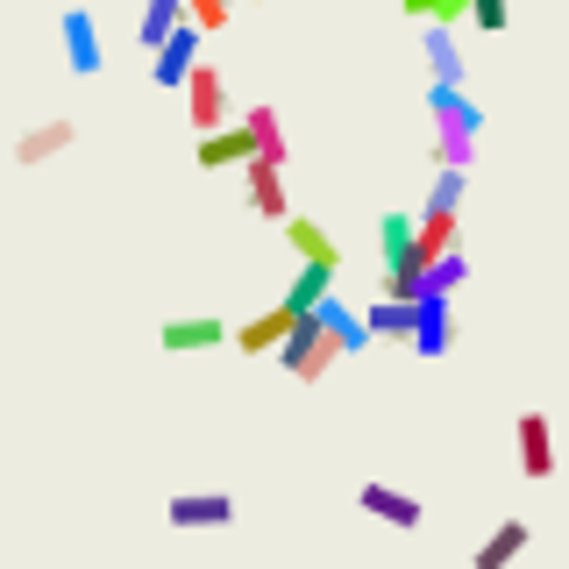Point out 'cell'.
<instances>
[{
  "mask_svg": "<svg viewBox=\"0 0 569 569\" xmlns=\"http://www.w3.org/2000/svg\"><path fill=\"white\" fill-rule=\"evenodd\" d=\"M427 114H435V171H470L485 142V107L470 100V86H427Z\"/></svg>",
  "mask_w": 569,
  "mask_h": 569,
  "instance_id": "6da1fadb",
  "label": "cell"
},
{
  "mask_svg": "<svg viewBox=\"0 0 569 569\" xmlns=\"http://www.w3.org/2000/svg\"><path fill=\"white\" fill-rule=\"evenodd\" d=\"M378 263H385V299L413 307V284H420V221L413 213H385L378 221Z\"/></svg>",
  "mask_w": 569,
  "mask_h": 569,
  "instance_id": "7a4b0ae2",
  "label": "cell"
},
{
  "mask_svg": "<svg viewBox=\"0 0 569 569\" xmlns=\"http://www.w3.org/2000/svg\"><path fill=\"white\" fill-rule=\"evenodd\" d=\"M342 363V349H335V335L320 328V320H292V335L278 342V370L284 378H299V385H313V378H328V370Z\"/></svg>",
  "mask_w": 569,
  "mask_h": 569,
  "instance_id": "3957f363",
  "label": "cell"
},
{
  "mask_svg": "<svg viewBox=\"0 0 569 569\" xmlns=\"http://www.w3.org/2000/svg\"><path fill=\"white\" fill-rule=\"evenodd\" d=\"M58 43H64V64H71V79H93V71L107 64L100 22H93L86 8H64V14H58Z\"/></svg>",
  "mask_w": 569,
  "mask_h": 569,
  "instance_id": "277c9868",
  "label": "cell"
},
{
  "mask_svg": "<svg viewBox=\"0 0 569 569\" xmlns=\"http://www.w3.org/2000/svg\"><path fill=\"white\" fill-rule=\"evenodd\" d=\"M186 114H192V129H200V136H213V129L236 121V114H228V79L207 58L192 64V79H186Z\"/></svg>",
  "mask_w": 569,
  "mask_h": 569,
  "instance_id": "5b68a950",
  "label": "cell"
},
{
  "mask_svg": "<svg viewBox=\"0 0 569 569\" xmlns=\"http://www.w3.org/2000/svg\"><path fill=\"white\" fill-rule=\"evenodd\" d=\"M356 506H363L378 527H399V533H420V520H427V506H420L413 491H399V485H378V477H370V485L356 491Z\"/></svg>",
  "mask_w": 569,
  "mask_h": 569,
  "instance_id": "8992f818",
  "label": "cell"
},
{
  "mask_svg": "<svg viewBox=\"0 0 569 569\" xmlns=\"http://www.w3.org/2000/svg\"><path fill=\"white\" fill-rule=\"evenodd\" d=\"M221 342H228V328L213 313H171L157 328V349L164 356H200V349H221Z\"/></svg>",
  "mask_w": 569,
  "mask_h": 569,
  "instance_id": "52a82bcc",
  "label": "cell"
},
{
  "mask_svg": "<svg viewBox=\"0 0 569 569\" xmlns=\"http://www.w3.org/2000/svg\"><path fill=\"white\" fill-rule=\"evenodd\" d=\"M512 441H520V477L527 485H548V477H556V435H548V413H520Z\"/></svg>",
  "mask_w": 569,
  "mask_h": 569,
  "instance_id": "ba28073f",
  "label": "cell"
},
{
  "mask_svg": "<svg viewBox=\"0 0 569 569\" xmlns=\"http://www.w3.org/2000/svg\"><path fill=\"white\" fill-rule=\"evenodd\" d=\"M449 342H456V313H449V299H435V292H420L413 299V356H449Z\"/></svg>",
  "mask_w": 569,
  "mask_h": 569,
  "instance_id": "9c48e42d",
  "label": "cell"
},
{
  "mask_svg": "<svg viewBox=\"0 0 569 569\" xmlns=\"http://www.w3.org/2000/svg\"><path fill=\"white\" fill-rule=\"evenodd\" d=\"M71 142H79V129H71L64 114H50V121H36V129H22V136H14V164H22V171H36V164H50V157H64Z\"/></svg>",
  "mask_w": 569,
  "mask_h": 569,
  "instance_id": "30bf717a",
  "label": "cell"
},
{
  "mask_svg": "<svg viewBox=\"0 0 569 569\" xmlns=\"http://www.w3.org/2000/svg\"><path fill=\"white\" fill-rule=\"evenodd\" d=\"M192 64H200V29H178L171 36V43L164 50H157V58H150V79L157 86H164V93H186V79H192Z\"/></svg>",
  "mask_w": 569,
  "mask_h": 569,
  "instance_id": "8fae6325",
  "label": "cell"
},
{
  "mask_svg": "<svg viewBox=\"0 0 569 569\" xmlns=\"http://www.w3.org/2000/svg\"><path fill=\"white\" fill-rule=\"evenodd\" d=\"M171 527H236V498L228 491H178L164 506Z\"/></svg>",
  "mask_w": 569,
  "mask_h": 569,
  "instance_id": "7c38bea8",
  "label": "cell"
},
{
  "mask_svg": "<svg viewBox=\"0 0 569 569\" xmlns=\"http://www.w3.org/2000/svg\"><path fill=\"white\" fill-rule=\"evenodd\" d=\"M420 58H427V86H462L470 79V58H462L456 29H420Z\"/></svg>",
  "mask_w": 569,
  "mask_h": 569,
  "instance_id": "4fadbf2b",
  "label": "cell"
},
{
  "mask_svg": "<svg viewBox=\"0 0 569 569\" xmlns=\"http://www.w3.org/2000/svg\"><path fill=\"white\" fill-rule=\"evenodd\" d=\"M200 171H242V164H257V142H249V129L242 121H228V129H213V136H200Z\"/></svg>",
  "mask_w": 569,
  "mask_h": 569,
  "instance_id": "5bb4252c",
  "label": "cell"
},
{
  "mask_svg": "<svg viewBox=\"0 0 569 569\" xmlns=\"http://www.w3.org/2000/svg\"><path fill=\"white\" fill-rule=\"evenodd\" d=\"M242 207L263 213V221H292V200H284V171L271 164H242Z\"/></svg>",
  "mask_w": 569,
  "mask_h": 569,
  "instance_id": "9a60e30c",
  "label": "cell"
},
{
  "mask_svg": "<svg viewBox=\"0 0 569 569\" xmlns=\"http://www.w3.org/2000/svg\"><path fill=\"white\" fill-rule=\"evenodd\" d=\"M527 541H533V527L527 520H498L485 541H477V556H470V569H512L527 556Z\"/></svg>",
  "mask_w": 569,
  "mask_h": 569,
  "instance_id": "2e32d148",
  "label": "cell"
},
{
  "mask_svg": "<svg viewBox=\"0 0 569 569\" xmlns=\"http://www.w3.org/2000/svg\"><path fill=\"white\" fill-rule=\"evenodd\" d=\"M292 335V313L271 307V313H257V320H242V328H228V342H236L242 356H278V342Z\"/></svg>",
  "mask_w": 569,
  "mask_h": 569,
  "instance_id": "e0dca14e",
  "label": "cell"
},
{
  "mask_svg": "<svg viewBox=\"0 0 569 569\" xmlns=\"http://www.w3.org/2000/svg\"><path fill=\"white\" fill-rule=\"evenodd\" d=\"M284 242H292V257H299V263H320V271H342V249H335V236H328L320 221H299V213H292V221H284Z\"/></svg>",
  "mask_w": 569,
  "mask_h": 569,
  "instance_id": "ac0fdd59",
  "label": "cell"
},
{
  "mask_svg": "<svg viewBox=\"0 0 569 569\" xmlns=\"http://www.w3.org/2000/svg\"><path fill=\"white\" fill-rule=\"evenodd\" d=\"M242 129H249V142H257V164H271V171H284V129H278V107H249V114H236Z\"/></svg>",
  "mask_w": 569,
  "mask_h": 569,
  "instance_id": "d6986e66",
  "label": "cell"
},
{
  "mask_svg": "<svg viewBox=\"0 0 569 569\" xmlns=\"http://www.w3.org/2000/svg\"><path fill=\"white\" fill-rule=\"evenodd\" d=\"M363 335H370V342H413V307H406V299H370V307H363Z\"/></svg>",
  "mask_w": 569,
  "mask_h": 569,
  "instance_id": "ffe728a7",
  "label": "cell"
},
{
  "mask_svg": "<svg viewBox=\"0 0 569 569\" xmlns=\"http://www.w3.org/2000/svg\"><path fill=\"white\" fill-rule=\"evenodd\" d=\"M178 29H186V0H150V8H142V22H136V43L157 58Z\"/></svg>",
  "mask_w": 569,
  "mask_h": 569,
  "instance_id": "44dd1931",
  "label": "cell"
},
{
  "mask_svg": "<svg viewBox=\"0 0 569 569\" xmlns=\"http://www.w3.org/2000/svg\"><path fill=\"white\" fill-rule=\"evenodd\" d=\"M313 320L335 335V349H342V356H363V349H370V335H363V313H349L342 299H320V307H313Z\"/></svg>",
  "mask_w": 569,
  "mask_h": 569,
  "instance_id": "7402d4cb",
  "label": "cell"
},
{
  "mask_svg": "<svg viewBox=\"0 0 569 569\" xmlns=\"http://www.w3.org/2000/svg\"><path fill=\"white\" fill-rule=\"evenodd\" d=\"M320 299H335V271H320V263H299V278H292V292H284V299H278V307H284V313H292V320H307V313L320 307Z\"/></svg>",
  "mask_w": 569,
  "mask_h": 569,
  "instance_id": "603a6c76",
  "label": "cell"
},
{
  "mask_svg": "<svg viewBox=\"0 0 569 569\" xmlns=\"http://www.w3.org/2000/svg\"><path fill=\"white\" fill-rule=\"evenodd\" d=\"M462 278H470V257H462V249H449V257H435V263H427V271H420V284H413V299H420V292L449 299L456 284H462Z\"/></svg>",
  "mask_w": 569,
  "mask_h": 569,
  "instance_id": "cb8c5ba5",
  "label": "cell"
},
{
  "mask_svg": "<svg viewBox=\"0 0 569 569\" xmlns=\"http://www.w3.org/2000/svg\"><path fill=\"white\" fill-rule=\"evenodd\" d=\"M406 14H413L420 29H456V22H470V0H399Z\"/></svg>",
  "mask_w": 569,
  "mask_h": 569,
  "instance_id": "d4e9b609",
  "label": "cell"
},
{
  "mask_svg": "<svg viewBox=\"0 0 569 569\" xmlns=\"http://www.w3.org/2000/svg\"><path fill=\"white\" fill-rule=\"evenodd\" d=\"M462 186H470V171H435L427 207H435V213H462Z\"/></svg>",
  "mask_w": 569,
  "mask_h": 569,
  "instance_id": "484cf974",
  "label": "cell"
},
{
  "mask_svg": "<svg viewBox=\"0 0 569 569\" xmlns=\"http://www.w3.org/2000/svg\"><path fill=\"white\" fill-rule=\"evenodd\" d=\"M228 14H236V0H186V22L213 36V29H228Z\"/></svg>",
  "mask_w": 569,
  "mask_h": 569,
  "instance_id": "4316f807",
  "label": "cell"
},
{
  "mask_svg": "<svg viewBox=\"0 0 569 569\" xmlns=\"http://www.w3.org/2000/svg\"><path fill=\"white\" fill-rule=\"evenodd\" d=\"M512 22V0H470V29H485V36H498Z\"/></svg>",
  "mask_w": 569,
  "mask_h": 569,
  "instance_id": "83f0119b",
  "label": "cell"
}]
</instances>
